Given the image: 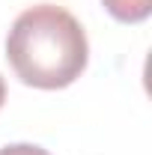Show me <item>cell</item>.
I'll list each match as a JSON object with an SVG mask.
<instances>
[{"label": "cell", "instance_id": "1", "mask_svg": "<svg viewBox=\"0 0 152 155\" xmlns=\"http://www.w3.org/2000/svg\"><path fill=\"white\" fill-rule=\"evenodd\" d=\"M6 60L21 84L36 90H63L84 75L90 63V42L69 9L36 3L12 21Z\"/></svg>", "mask_w": 152, "mask_h": 155}, {"label": "cell", "instance_id": "2", "mask_svg": "<svg viewBox=\"0 0 152 155\" xmlns=\"http://www.w3.org/2000/svg\"><path fill=\"white\" fill-rule=\"evenodd\" d=\"M101 6L119 24H140L152 12V0H101Z\"/></svg>", "mask_w": 152, "mask_h": 155}, {"label": "cell", "instance_id": "3", "mask_svg": "<svg viewBox=\"0 0 152 155\" xmlns=\"http://www.w3.org/2000/svg\"><path fill=\"white\" fill-rule=\"evenodd\" d=\"M0 155H51V152L36 146V143H9L0 149Z\"/></svg>", "mask_w": 152, "mask_h": 155}, {"label": "cell", "instance_id": "4", "mask_svg": "<svg viewBox=\"0 0 152 155\" xmlns=\"http://www.w3.org/2000/svg\"><path fill=\"white\" fill-rule=\"evenodd\" d=\"M3 101H6V81L0 78V107H3Z\"/></svg>", "mask_w": 152, "mask_h": 155}]
</instances>
